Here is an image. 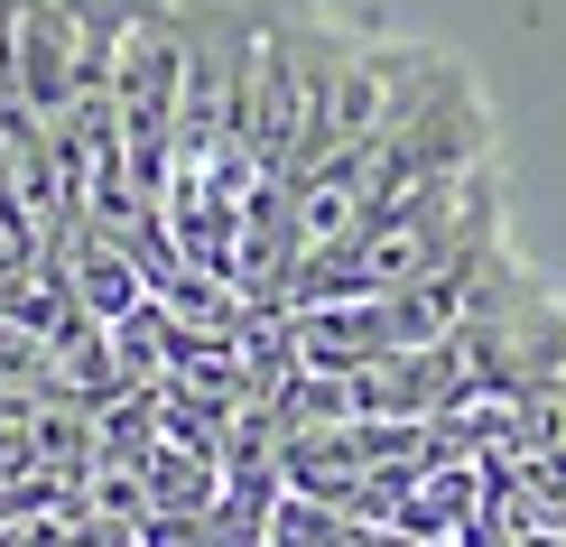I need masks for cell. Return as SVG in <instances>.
<instances>
[{
    "instance_id": "obj_1",
    "label": "cell",
    "mask_w": 566,
    "mask_h": 547,
    "mask_svg": "<svg viewBox=\"0 0 566 547\" xmlns=\"http://www.w3.org/2000/svg\"><path fill=\"white\" fill-rule=\"evenodd\" d=\"M502 232V168H464V177H437V186H409V196H390L381 213H363V223L344 232L325 260H306L289 278V297H279V316L289 306H353V297H390L409 288V278L446 270L455 251H474Z\"/></svg>"
},
{
    "instance_id": "obj_2",
    "label": "cell",
    "mask_w": 566,
    "mask_h": 547,
    "mask_svg": "<svg viewBox=\"0 0 566 547\" xmlns=\"http://www.w3.org/2000/svg\"><path fill=\"white\" fill-rule=\"evenodd\" d=\"M65 297H75L93 325H122V316H139V306H149V278L130 270V251L112 242V232L93 223V213H84L75 251H65Z\"/></svg>"
}]
</instances>
